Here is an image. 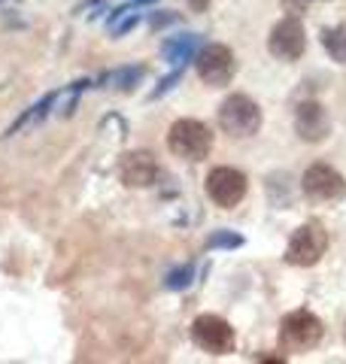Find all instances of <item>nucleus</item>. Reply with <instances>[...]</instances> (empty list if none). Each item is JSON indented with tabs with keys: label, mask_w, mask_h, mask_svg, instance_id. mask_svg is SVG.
Instances as JSON below:
<instances>
[{
	"label": "nucleus",
	"mask_w": 346,
	"mask_h": 364,
	"mask_svg": "<svg viewBox=\"0 0 346 364\" xmlns=\"http://www.w3.org/2000/svg\"><path fill=\"white\" fill-rule=\"evenodd\" d=\"M268 49L273 58L280 61H298L307 49V33H304V25L298 21L295 16H285L273 25L271 37H268Z\"/></svg>",
	"instance_id": "9"
},
{
	"label": "nucleus",
	"mask_w": 346,
	"mask_h": 364,
	"mask_svg": "<svg viewBox=\"0 0 346 364\" xmlns=\"http://www.w3.org/2000/svg\"><path fill=\"white\" fill-rule=\"evenodd\" d=\"M194 70H198L201 82L210 85V88H225L231 79L237 73V61H234V52L222 43H210L204 46L194 58Z\"/></svg>",
	"instance_id": "7"
},
{
	"label": "nucleus",
	"mask_w": 346,
	"mask_h": 364,
	"mask_svg": "<svg viewBox=\"0 0 346 364\" xmlns=\"http://www.w3.org/2000/svg\"><path fill=\"white\" fill-rule=\"evenodd\" d=\"M179 79H182V73H179V70H173V73H170L167 79H161V82H158V88H155V91H152V95H149V97H152V100H158V97H164V95H167V91H170L173 85H177V82H179Z\"/></svg>",
	"instance_id": "19"
},
{
	"label": "nucleus",
	"mask_w": 346,
	"mask_h": 364,
	"mask_svg": "<svg viewBox=\"0 0 346 364\" xmlns=\"http://www.w3.org/2000/svg\"><path fill=\"white\" fill-rule=\"evenodd\" d=\"M198 43H201L198 33H179V37H170L161 46V55H164V61L170 67H179L192 58H198Z\"/></svg>",
	"instance_id": "13"
},
{
	"label": "nucleus",
	"mask_w": 346,
	"mask_h": 364,
	"mask_svg": "<svg viewBox=\"0 0 346 364\" xmlns=\"http://www.w3.org/2000/svg\"><path fill=\"white\" fill-rule=\"evenodd\" d=\"M219 128L228 136L246 140V136L258 134L261 128V107L249 95H231L219 107Z\"/></svg>",
	"instance_id": "3"
},
{
	"label": "nucleus",
	"mask_w": 346,
	"mask_h": 364,
	"mask_svg": "<svg viewBox=\"0 0 346 364\" xmlns=\"http://www.w3.org/2000/svg\"><path fill=\"white\" fill-rule=\"evenodd\" d=\"M58 95H61V91H49V95H43L37 104L33 107H28L25 112H21V116L9 124L6 128V136H13V134H19L21 128H28V124H40L46 116H49V112L55 109V104H58Z\"/></svg>",
	"instance_id": "14"
},
{
	"label": "nucleus",
	"mask_w": 346,
	"mask_h": 364,
	"mask_svg": "<svg viewBox=\"0 0 346 364\" xmlns=\"http://www.w3.org/2000/svg\"><path fill=\"white\" fill-rule=\"evenodd\" d=\"M204 191L219 210H234L237 203L246 198L249 182L234 167H213L204 179Z\"/></svg>",
	"instance_id": "6"
},
{
	"label": "nucleus",
	"mask_w": 346,
	"mask_h": 364,
	"mask_svg": "<svg viewBox=\"0 0 346 364\" xmlns=\"http://www.w3.org/2000/svg\"><path fill=\"white\" fill-rule=\"evenodd\" d=\"M325 249H328V231L319 222H304L301 228H295L292 237H288L285 261L292 267H313L322 261Z\"/></svg>",
	"instance_id": "4"
},
{
	"label": "nucleus",
	"mask_w": 346,
	"mask_h": 364,
	"mask_svg": "<svg viewBox=\"0 0 346 364\" xmlns=\"http://www.w3.org/2000/svg\"><path fill=\"white\" fill-rule=\"evenodd\" d=\"M301 188H304V195L310 200H319V203L346 198V179H343L340 170H334L331 164L307 167V173L301 176Z\"/></svg>",
	"instance_id": "8"
},
{
	"label": "nucleus",
	"mask_w": 346,
	"mask_h": 364,
	"mask_svg": "<svg viewBox=\"0 0 346 364\" xmlns=\"http://www.w3.org/2000/svg\"><path fill=\"white\" fill-rule=\"evenodd\" d=\"M134 4H152V0H134Z\"/></svg>",
	"instance_id": "21"
},
{
	"label": "nucleus",
	"mask_w": 346,
	"mask_h": 364,
	"mask_svg": "<svg viewBox=\"0 0 346 364\" xmlns=\"http://www.w3.org/2000/svg\"><path fill=\"white\" fill-rule=\"evenodd\" d=\"M322 49L331 55V61L346 64V25L322 31Z\"/></svg>",
	"instance_id": "15"
},
{
	"label": "nucleus",
	"mask_w": 346,
	"mask_h": 364,
	"mask_svg": "<svg viewBox=\"0 0 346 364\" xmlns=\"http://www.w3.org/2000/svg\"><path fill=\"white\" fill-rule=\"evenodd\" d=\"M0 4H16V0H0Z\"/></svg>",
	"instance_id": "22"
},
{
	"label": "nucleus",
	"mask_w": 346,
	"mask_h": 364,
	"mask_svg": "<svg viewBox=\"0 0 346 364\" xmlns=\"http://www.w3.org/2000/svg\"><path fill=\"white\" fill-rule=\"evenodd\" d=\"M167 149L182 161H204L213 152V131L198 119H179L167 131Z\"/></svg>",
	"instance_id": "1"
},
{
	"label": "nucleus",
	"mask_w": 346,
	"mask_h": 364,
	"mask_svg": "<svg viewBox=\"0 0 346 364\" xmlns=\"http://www.w3.org/2000/svg\"><path fill=\"white\" fill-rule=\"evenodd\" d=\"M88 85H91L88 79H79V82H73V85H64V91L58 95V104H55L58 116H61V119H70L73 109H76V104H79V97H83V91H85Z\"/></svg>",
	"instance_id": "16"
},
{
	"label": "nucleus",
	"mask_w": 346,
	"mask_h": 364,
	"mask_svg": "<svg viewBox=\"0 0 346 364\" xmlns=\"http://www.w3.org/2000/svg\"><path fill=\"white\" fill-rule=\"evenodd\" d=\"M192 340L194 346L210 352V355H228V352H234V328H231L222 316L216 313H201L198 318L192 322Z\"/></svg>",
	"instance_id": "5"
},
{
	"label": "nucleus",
	"mask_w": 346,
	"mask_h": 364,
	"mask_svg": "<svg viewBox=\"0 0 346 364\" xmlns=\"http://www.w3.org/2000/svg\"><path fill=\"white\" fill-rule=\"evenodd\" d=\"M119 179L128 188H146L158 179V164L149 152H128L119 161Z\"/></svg>",
	"instance_id": "11"
},
{
	"label": "nucleus",
	"mask_w": 346,
	"mask_h": 364,
	"mask_svg": "<svg viewBox=\"0 0 346 364\" xmlns=\"http://www.w3.org/2000/svg\"><path fill=\"white\" fill-rule=\"evenodd\" d=\"M322 334H325V328H322L316 313L295 310L280 325V349L288 352V355H301V352H310L319 346Z\"/></svg>",
	"instance_id": "2"
},
{
	"label": "nucleus",
	"mask_w": 346,
	"mask_h": 364,
	"mask_svg": "<svg viewBox=\"0 0 346 364\" xmlns=\"http://www.w3.org/2000/svg\"><path fill=\"white\" fill-rule=\"evenodd\" d=\"M146 76V67L143 64H128V67H115V70L103 73L98 79V88H107V91H122V95H128L134 91L137 85L143 82Z\"/></svg>",
	"instance_id": "12"
},
{
	"label": "nucleus",
	"mask_w": 346,
	"mask_h": 364,
	"mask_svg": "<svg viewBox=\"0 0 346 364\" xmlns=\"http://www.w3.org/2000/svg\"><path fill=\"white\" fill-rule=\"evenodd\" d=\"M295 131L304 143H322L331 134V119L319 100H304L295 109Z\"/></svg>",
	"instance_id": "10"
},
{
	"label": "nucleus",
	"mask_w": 346,
	"mask_h": 364,
	"mask_svg": "<svg viewBox=\"0 0 346 364\" xmlns=\"http://www.w3.org/2000/svg\"><path fill=\"white\" fill-rule=\"evenodd\" d=\"M177 21V16H152V28H161V25H170Z\"/></svg>",
	"instance_id": "20"
},
{
	"label": "nucleus",
	"mask_w": 346,
	"mask_h": 364,
	"mask_svg": "<svg viewBox=\"0 0 346 364\" xmlns=\"http://www.w3.org/2000/svg\"><path fill=\"white\" fill-rule=\"evenodd\" d=\"M192 282H194V267L192 264H182V267L170 270L167 277H164V289L167 291H186Z\"/></svg>",
	"instance_id": "17"
},
{
	"label": "nucleus",
	"mask_w": 346,
	"mask_h": 364,
	"mask_svg": "<svg viewBox=\"0 0 346 364\" xmlns=\"http://www.w3.org/2000/svg\"><path fill=\"white\" fill-rule=\"evenodd\" d=\"M237 246H243V237L234 234V231H216L210 234V240H206V249H237Z\"/></svg>",
	"instance_id": "18"
}]
</instances>
